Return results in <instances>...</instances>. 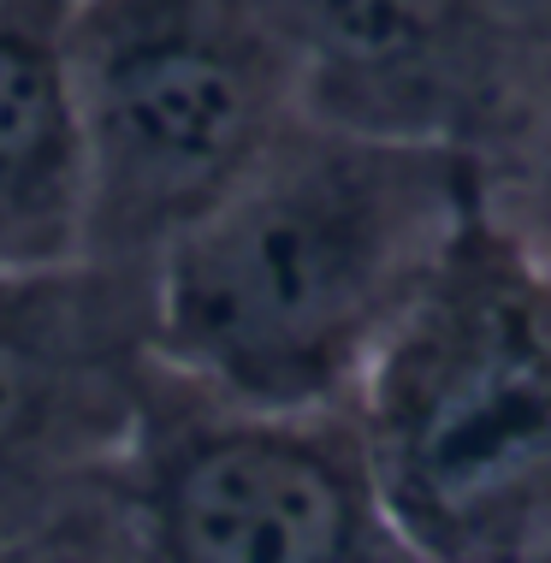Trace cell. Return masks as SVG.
<instances>
[{
    "mask_svg": "<svg viewBox=\"0 0 551 563\" xmlns=\"http://www.w3.org/2000/svg\"><path fill=\"white\" fill-rule=\"evenodd\" d=\"M469 214L474 155L309 113L155 255V356L243 404H356Z\"/></svg>",
    "mask_w": 551,
    "mask_h": 563,
    "instance_id": "obj_1",
    "label": "cell"
},
{
    "mask_svg": "<svg viewBox=\"0 0 551 563\" xmlns=\"http://www.w3.org/2000/svg\"><path fill=\"white\" fill-rule=\"evenodd\" d=\"M350 409L416 563H551V267L481 202Z\"/></svg>",
    "mask_w": 551,
    "mask_h": 563,
    "instance_id": "obj_2",
    "label": "cell"
},
{
    "mask_svg": "<svg viewBox=\"0 0 551 563\" xmlns=\"http://www.w3.org/2000/svg\"><path fill=\"white\" fill-rule=\"evenodd\" d=\"M89 148V255L155 267L309 119L273 0H66Z\"/></svg>",
    "mask_w": 551,
    "mask_h": 563,
    "instance_id": "obj_3",
    "label": "cell"
},
{
    "mask_svg": "<svg viewBox=\"0 0 551 563\" xmlns=\"http://www.w3.org/2000/svg\"><path fill=\"white\" fill-rule=\"evenodd\" d=\"M113 563H416L350 404L279 409L155 356L119 475Z\"/></svg>",
    "mask_w": 551,
    "mask_h": 563,
    "instance_id": "obj_4",
    "label": "cell"
},
{
    "mask_svg": "<svg viewBox=\"0 0 551 563\" xmlns=\"http://www.w3.org/2000/svg\"><path fill=\"white\" fill-rule=\"evenodd\" d=\"M148 379L143 267H0V563H113Z\"/></svg>",
    "mask_w": 551,
    "mask_h": 563,
    "instance_id": "obj_5",
    "label": "cell"
},
{
    "mask_svg": "<svg viewBox=\"0 0 551 563\" xmlns=\"http://www.w3.org/2000/svg\"><path fill=\"white\" fill-rule=\"evenodd\" d=\"M309 113L481 155L551 71V0H273Z\"/></svg>",
    "mask_w": 551,
    "mask_h": 563,
    "instance_id": "obj_6",
    "label": "cell"
},
{
    "mask_svg": "<svg viewBox=\"0 0 551 563\" xmlns=\"http://www.w3.org/2000/svg\"><path fill=\"white\" fill-rule=\"evenodd\" d=\"M89 255V148L66 0H0V267Z\"/></svg>",
    "mask_w": 551,
    "mask_h": 563,
    "instance_id": "obj_7",
    "label": "cell"
},
{
    "mask_svg": "<svg viewBox=\"0 0 551 563\" xmlns=\"http://www.w3.org/2000/svg\"><path fill=\"white\" fill-rule=\"evenodd\" d=\"M474 202L504 238L551 267V71L522 113L474 155Z\"/></svg>",
    "mask_w": 551,
    "mask_h": 563,
    "instance_id": "obj_8",
    "label": "cell"
}]
</instances>
